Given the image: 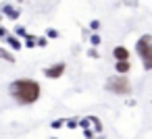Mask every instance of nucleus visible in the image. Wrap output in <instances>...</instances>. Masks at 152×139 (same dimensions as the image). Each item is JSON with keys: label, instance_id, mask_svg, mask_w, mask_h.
Segmentation results:
<instances>
[{"label": "nucleus", "instance_id": "obj_1", "mask_svg": "<svg viewBox=\"0 0 152 139\" xmlns=\"http://www.w3.org/2000/svg\"><path fill=\"white\" fill-rule=\"evenodd\" d=\"M9 93L19 102V104H34L40 100V93H42V87L38 81L34 79H17L9 85Z\"/></svg>", "mask_w": 152, "mask_h": 139}, {"label": "nucleus", "instance_id": "obj_7", "mask_svg": "<svg viewBox=\"0 0 152 139\" xmlns=\"http://www.w3.org/2000/svg\"><path fill=\"white\" fill-rule=\"evenodd\" d=\"M4 15H7L9 19H17V17H19V11H17L15 7H11V4H7V7H4Z\"/></svg>", "mask_w": 152, "mask_h": 139}, {"label": "nucleus", "instance_id": "obj_11", "mask_svg": "<svg viewBox=\"0 0 152 139\" xmlns=\"http://www.w3.org/2000/svg\"><path fill=\"white\" fill-rule=\"evenodd\" d=\"M65 127H69V129H75V127H77V118H69V120H65Z\"/></svg>", "mask_w": 152, "mask_h": 139}, {"label": "nucleus", "instance_id": "obj_5", "mask_svg": "<svg viewBox=\"0 0 152 139\" xmlns=\"http://www.w3.org/2000/svg\"><path fill=\"white\" fill-rule=\"evenodd\" d=\"M113 56H115V60H129V50L125 46H117L113 50Z\"/></svg>", "mask_w": 152, "mask_h": 139}, {"label": "nucleus", "instance_id": "obj_16", "mask_svg": "<svg viewBox=\"0 0 152 139\" xmlns=\"http://www.w3.org/2000/svg\"><path fill=\"white\" fill-rule=\"evenodd\" d=\"M58 35V31H54V29H48V38H56Z\"/></svg>", "mask_w": 152, "mask_h": 139}, {"label": "nucleus", "instance_id": "obj_3", "mask_svg": "<svg viewBox=\"0 0 152 139\" xmlns=\"http://www.w3.org/2000/svg\"><path fill=\"white\" fill-rule=\"evenodd\" d=\"M106 91L115 93V96H129L131 93V83L125 75H113L108 81H106Z\"/></svg>", "mask_w": 152, "mask_h": 139}, {"label": "nucleus", "instance_id": "obj_6", "mask_svg": "<svg viewBox=\"0 0 152 139\" xmlns=\"http://www.w3.org/2000/svg\"><path fill=\"white\" fill-rule=\"evenodd\" d=\"M129 69H131L129 60H117V62H115V71H117L119 75H127Z\"/></svg>", "mask_w": 152, "mask_h": 139}, {"label": "nucleus", "instance_id": "obj_15", "mask_svg": "<svg viewBox=\"0 0 152 139\" xmlns=\"http://www.w3.org/2000/svg\"><path fill=\"white\" fill-rule=\"evenodd\" d=\"M90 27H92V29H94V31H96V29H98V27H100V21H92V23H90Z\"/></svg>", "mask_w": 152, "mask_h": 139}, {"label": "nucleus", "instance_id": "obj_10", "mask_svg": "<svg viewBox=\"0 0 152 139\" xmlns=\"http://www.w3.org/2000/svg\"><path fill=\"white\" fill-rule=\"evenodd\" d=\"M50 127H52V129H61V127H65V118H56V120H52Z\"/></svg>", "mask_w": 152, "mask_h": 139}, {"label": "nucleus", "instance_id": "obj_19", "mask_svg": "<svg viewBox=\"0 0 152 139\" xmlns=\"http://www.w3.org/2000/svg\"><path fill=\"white\" fill-rule=\"evenodd\" d=\"M98 139H104V137H98Z\"/></svg>", "mask_w": 152, "mask_h": 139}, {"label": "nucleus", "instance_id": "obj_14", "mask_svg": "<svg viewBox=\"0 0 152 139\" xmlns=\"http://www.w3.org/2000/svg\"><path fill=\"white\" fill-rule=\"evenodd\" d=\"M83 135H86V139H94V133L90 129H83Z\"/></svg>", "mask_w": 152, "mask_h": 139}, {"label": "nucleus", "instance_id": "obj_9", "mask_svg": "<svg viewBox=\"0 0 152 139\" xmlns=\"http://www.w3.org/2000/svg\"><path fill=\"white\" fill-rule=\"evenodd\" d=\"M7 44H9L11 48H15V50H19V48H21V42H19L15 35H9V38H7Z\"/></svg>", "mask_w": 152, "mask_h": 139}, {"label": "nucleus", "instance_id": "obj_4", "mask_svg": "<svg viewBox=\"0 0 152 139\" xmlns=\"http://www.w3.org/2000/svg\"><path fill=\"white\" fill-rule=\"evenodd\" d=\"M65 71H67V64H65V62H58V64H52V67L44 69V75H46L48 79H58V77L65 75Z\"/></svg>", "mask_w": 152, "mask_h": 139}, {"label": "nucleus", "instance_id": "obj_2", "mask_svg": "<svg viewBox=\"0 0 152 139\" xmlns=\"http://www.w3.org/2000/svg\"><path fill=\"white\" fill-rule=\"evenodd\" d=\"M135 50L142 58V64L146 71H152V35L144 33L137 42H135Z\"/></svg>", "mask_w": 152, "mask_h": 139}, {"label": "nucleus", "instance_id": "obj_12", "mask_svg": "<svg viewBox=\"0 0 152 139\" xmlns=\"http://www.w3.org/2000/svg\"><path fill=\"white\" fill-rule=\"evenodd\" d=\"M90 44H92V46H98V44H100V35H92V38H90Z\"/></svg>", "mask_w": 152, "mask_h": 139}, {"label": "nucleus", "instance_id": "obj_21", "mask_svg": "<svg viewBox=\"0 0 152 139\" xmlns=\"http://www.w3.org/2000/svg\"><path fill=\"white\" fill-rule=\"evenodd\" d=\"M54 139H56V137H54Z\"/></svg>", "mask_w": 152, "mask_h": 139}, {"label": "nucleus", "instance_id": "obj_20", "mask_svg": "<svg viewBox=\"0 0 152 139\" xmlns=\"http://www.w3.org/2000/svg\"><path fill=\"white\" fill-rule=\"evenodd\" d=\"M19 2H21V0H19Z\"/></svg>", "mask_w": 152, "mask_h": 139}, {"label": "nucleus", "instance_id": "obj_17", "mask_svg": "<svg viewBox=\"0 0 152 139\" xmlns=\"http://www.w3.org/2000/svg\"><path fill=\"white\" fill-rule=\"evenodd\" d=\"M38 44H40V46H42V48H44V46H46V44H48V40H46V38H40V40H38Z\"/></svg>", "mask_w": 152, "mask_h": 139}, {"label": "nucleus", "instance_id": "obj_13", "mask_svg": "<svg viewBox=\"0 0 152 139\" xmlns=\"http://www.w3.org/2000/svg\"><path fill=\"white\" fill-rule=\"evenodd\" d=\"M36 44H38V40H36V38H31V35H29V38H27V46H29V48H34V46H36Z\"/></svg>", "mask_w": 152, "mask_h": 139}, {"label": "nucleus", "instance_id": "obj_18", "mask_svg": "<svg viewBox=\"0 0 152 139\" xmlns=\"http://www.w3.org/2000/svg\"><path fill=\"white\" fill-rule=\"evenodd\" d=\"M0 35H7V29H2V27H0Z\"/></svg>", "mask_w": 152, "mask_h": 139}, {"label": "nucleus", "instance_id": "obj_8", "mask_svg": "<svg viewBox=\"0 0 152 139\" xmlns=\"http://www.w3.org/2000/svg\"><path fill=\"white\" fill-rule=\"evenodd\" d=\"M0 58L7 60V62H15V56H13L9 50H4V48H0Z\"/></svg>", "mask_w": 152, "mask_h": 139}]
</instances>
